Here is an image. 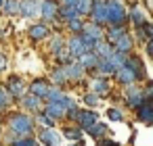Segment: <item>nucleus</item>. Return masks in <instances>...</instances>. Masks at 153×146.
<instances>
[{
	"instance_id": "nucleus-7",
	"label": "nucleus",
	"mask_w": 153,
	"mask_h": 146,
	"mask_svg": "<svg viewBox=\"0 0 153 146\" xmlns=\"http://www.w3.org/2000/svg\"><path fill=\"white\" fill-rule=\"evenodd\" d=\"M65 104L61 102V100H51L48 104H46V109H44V113L48 115V117H53V119H57V117H63L65 115Z\"/></svg>"
},
{
	"instance_id": "nucleus-31",
	"label": "nucleus",
	"mask_w": 153,
	"mask_h": 146,
	"mask_svg": "<svg viewBox=\"0 0 153 146\" xmlns=\"http://www.w3.org/2000/svg\"><path fill=\"white\" fill-rule=\"evenodd\" d=\"M130 15H132V21H134V23H136V27H138V25H140V23H145V15H143V11H140V9H138V7H134V9H132V13H130Z\"/></svg>"
},
{
	"instance_id": "nucleus-29",
	"label": "nucleus",
	"mask_w": 153,
	"mask_h": 146,
	"mask_svg": "<svg viewBox=\"0 0 153 146\" xmlns=\"http://www.w3.org/2000/svg\"><path fill=\"white\" fill-rule=\"evenodd\" d=\"M51 77H53V81H55V84H59V86H61V84H65V79H67V75H65V69H63V67H61V69H55Z\"/></svg>"
},
{
	"instance_id": "nucleus-22",
	"label": "nucleus",
	"mask_w": 153,
	"mask_h": 146,
	"mask_svg": "<svg viewBox=\"0 0 153 146\" xmlns=\"http://www.w3.org/2000/svg\"><path fill=\"white\" fill-rule=\"evenodd\" d=\"M92 88H94V94L97 96H105V94H109V84L105 81V79H94V84H92Z\"/></svg>"
},
{
	"instance_id": "nucleus-12",
	"label": "nucleus",
	"mask_w": 153,
	"mask_h": 146,
	"mask_svg": "<svg viewBox=\"0 0 153 146\" xmlns=\"http://www.w3.org/2000/svg\"><path fill=\"white\" fill-rule=\"evenodd\" d=\"M97 61H99V56L94 54V50H86V52L80 54V65H82L84 69H94Z\"/></svg>"
},
{
	"instance_id": "nucleus-19",
	"label": "nucleus",
	"mask_w": 153,
	"mask_h": 146,
	"mask_svg": "<svg viewBox=\"0 0 153 146\" xmlns=\"http://www.w3.org/2000/svg\"><path fill=\"white\" fill-rule=\"evenodd\" d=\"M46 92H48V84H46V81L38 79V81H34V84H32V94H34V96L44 98V96H46Z\"/></svg>"
},
{
	"instance_id": "nucleus-21",
	"label": "nucleus",
	"mask_w": 153,
	"mask_h": 146,
	"mask_svg": "<svg viewBox=\"0 0 153 146\" xmlns=\"http://www.w3.org/2000/svg\"><path fill=\"white\" fill-rule=\"evenodd\" d=\"M107 61H109V63H111V65L117 69V67H122V65H124L126 54H124V52H117V50H111V54L107 56Z\"/></svg>"
},
{
	"instance_id": "nucleus-3",
	"label": "nucleus",
	"mask_w": 153,
	"mask_h": 146,
	"mask_svg": "<svg viewBox=\"0 0 153 146\" xmlns=\"http://www.w3.org/2000/svg\"><path fill=\"white\" fill-rule=\"evenodd\" d=\"M90 13H92V19L94 23H107V2L103 0H94V4L90 7Z\"/></svg>"
},
{
	"instance_id": "nucleus-5",
	"label": "nucleus",
	"mask_w": 153,
	"mask_h": 146,
	"mask_svg": "<svg viewBox=\"0 0 153 146\" xmlns=\"http://www.w3.org/2000/svg\"><path fill=\"white\" fill-rule=\"evenodd\" d=\"M40 142L46 144V146H61V134L55 131L53 127H48L40 134Z\"/></svg>"
},
{
	"instance_id": "nucleus-43",
	"label": "nucleus",
	"mask_w": 153,
	"mask_h": 146,
	"mask_svg": "<svg viewBox=\"0 0 153 146\" xmlns=\"http://www.w3.org/2000/svg\"><path fill=\"white\" fill-rule=\"evenodd\" d=\"M71 146H84V144H82V142H76V144H71Z\"/></svg>"
},
{
	"instance_id": "nucleus-27",
	"label": "nucleus",
	"mask_w": 153,
	"mask_h": 146,
	"mask_svg": "<svg viewBox=\"0 0 153 146\" xmlns=\"http://www.w3.org/2000/svg\"><path fill=\"white\" fill-rule=\"evenodd\" d=\"M65 21H69V19H74V17H78V11H76V7H63V9H59L57 11Z\"/></svg>"
},
{
	"instance_id": "nucleus-6",
	"label": "nucleus",
	"mask_w": 153,
	"mask_h": 146,
	"mask_svg": "<svg viewBox=\"0 0 153 146\" xmlns=\"http://www.w3.org/2000/svg\"><path fill=\"white\" fill-rule=\"evenodd\" d=\"M115 77H117V81H122V84H132V81H136V73L130 69V67H126V65H122V67H117L115 71Z\"/></svg>"
},
{
	"instance_id": "nucleus-37",
	"label": "nucleus",
	"mask_w": 153,
	"mask_h": 146,
	"mask_svg": "<svg viewBox=\"0 0 153 146\" xmlns=\"http://www.w3.org/2000/svg\"><path fill=\"white\" fill-rule=\"evenodd\" d=\"M80 136H82V131L80 129H65V138H69V140H80Z\"/></svg>"
},
{
	"instance_id": "nucleus-26",
	"label": "nucleus",
	"mask_w": 153,
	"mask_h": 146,
	"mask_svg": "<svg viewBox=\"0 0 153 146\" xmlns=\"http://www.w3.org/2000/svg\"><path fill=\"white\" fill-rule=\"evenodd\" d=\"M2 7H4L7 15H17L19 13V0H4Z\"/></svg>"
},
{
	"instance_id": "nucleus-36",
	"label": "nucleus",
	"mask_w": 153,
	"mask_h": 146,
	"mask_svg": "<svg viewBox=\"0 0 153 146\" xmlns=\"http://www.w3.org/2000/svg\"><path fill=\"white\" fill-rule=\"evenodd\" d=\"M69 29H71V32H82V21H80L78 17L69 19Z\"/></svg>"
},
{
	"instance_id": "nucleus-13",
	"label": "nucleus",
	"mask_w": 153,
	"mask_h": 146,
	"mask_svg": "<svg viewBox=\"0 0 153 146\" xmlns=\"http://www.w3.org/2000/svg\"><path fill=\"white\" fill-rule=\"evenodd\" d=\"M63 69H65L67 79H80V77L84 75V67H82L80 63H69V65H65Z\"/></svg>"
},
{
	"instance_id": "nucleus-35",
	"label": "nucleus",
	"mask_w": 153,
	"mask_h": 146,
	"mask_svg": "<svg viewBox=\"0 0 153 146\" xmlns=\"http://www.w3.org/2000/svg\"><path fill=\"white\" fill-rule=\"evenodd\" d=\"M107 117H109L111 121H122V119H124V115H122L117 109H109V111H107Z\"/></svg>"
},
{
	"instance_id": "nucleus-4",
	"label": "nucleus",
	"mask_w": 153,
	"mask_h": 146,
	"mask_svg": "<svg viewBox=\"0 0 153 146\" xmlns=\"http://www.w3.org/2000/svg\"><path fill=\"white\" fill-rule=\"evenodd\" d=\"M19 13L23 17H36L40 13V2L38 0H19Z\"/></svg>"
},
{
	"instance_id": "nucleus-40",
	"label": "nucleus",
	"mask_w": 153,
	"mask_h": 146,
	"mask_svg": "<svg viewBox=\"0 0 153 146\" xmlns=\"http://www.w3.org/2000/svg\"><path fill=\"white\" fill-rule=\"evenodd\" d=\"M4 69H7V56L0 54V71H4Z\"/></svg>"
},
{
	"instance_id": "nucleus-42",
	"label": "nucleus",
	"mask_w": 153,
	"mask_h": 146,
	"mask_svg": "<svg viewBox=\"0 0 153 146\" xmlns=\"http://www.w3.org/2000/svg\"><path fill=\"white\" fill-rule=\"evenodd\" d=\"M101 146H117V144H115V142H111V140H103V142H101Z\"/></svg>"
},
{
	"instance_id": "nucleus-17",
	"label": "nucleus",
	"mask_w": 153,
	"mask_h": 146,
	"mask_svg": "<svg viewBox=\"0 0 153 146\" xmlns=\"http://www.w3.org/2000/svg\"><path fill=\"white\" fill-rule=\"evenodd\" d=\"M30 36H32L34 40H42V38H46V36H48V27H46V25H42V23H36V25H32V27H30Z\"/></svg>"
},
{
	"instance_id": "nucleus-30",
	"label": "nucleus",
	"mask_w": 153,
	"mask_h": 146,
	"mask_svg": "<svg viewBox=\"0 0 153 146\" xmlns=\"http://www.w3.org/2000/svg\"><path fill=\"white\" fill-rule=\"evenodd\" d=\"M9 102H11V94H9L2 86H0V111L7 109V106H9Z\"/></svg>"
},
{
	"instance_id": "nucleus-18",
	"label": "nucleus",
	"mask_w": 153,
	"mask_h": 146,
	"mask_svg": "<svg viewBox=\"0 0 153 146\" xmlns=\"http://www.w3.org/2000/svg\"><path fill=\"white\" fill-rule=\"evenodd\" d=\"M82 32H84V34H88V36H90V38H94V40H101V38H103V29L99 27V23L82 25Z\"/></svg>"
},
{
	"instance_id": "nucleus-23",
	"label": "nucleus",
	"mask_w": 153,
	"mask_h": 146,
	"mask_svg": "<svg viewBox=\"0 0 153 146\" xmlns=\"http://www.w3.org/2000/svg\"><path fill=\"white\" fill-rule=\"evenodd\" d=\"M94 67H97L101 73H105V75H109V73H113V71H115V67H113V65H111L107 59H99Z\"/></svg>"
},
{
	"instance_id": "nucleus-1",
	"label": "nucleus",
	"mask_w": 153,
	"mask_h": 146,
	"mask_svg": "<svg viewBox=\"0 0 153 146\" xmlns=\"http://www.w3.org/2000/svg\"><path fill=\"white\" fill-rule=\"evenodd\" d=\"M32 127H34V123H32V119L27 115H15L11 119V131L17 134L19 138L21 136H30L32 134Z\"/></svg>"
},
{
	"instance_id": "nucleus-8",
	"label": "nucleus",
	"mask_w": 153,
	"mask_h": 146,
	"mask_svg": "<svg viewBox=\"0 0 153 146\" xmlns=\"http://www.w3.org/2000/svg\"><path fill=\"white\" fill-rule=\"evenodd\" d=\"M76 119H78V123H80V127H90L94 121H97V113L94 111H78V115H76Z\"/></svg>"
},
{
	"instance_id": "nucleus-15",
	"label": "nucleus",
	"mask_w": 153,
	"mask_h": 146,
	"mask_svg": "<svg viewBox=\"0 0 153 146\" xmlns=\"http://www.w3.org/2000/svg\"><path fill=\"white\" fill-rule=\"evenodd\" d=\"M9 92H11L13 96H23V92H25L23 81H21L19 77H11V79H9Z\"/></svg>"
},
{
	"instance_id": "nucleus-33",
	"label": "nucleus",
	"mask_w": 153,
	"mask_h": 146,
	"mask_svg": "<svg viewBox=\"0 0 153 146\" xmlns=\"http://www.w3.org/2000/svg\"><path fill=\"white\" fill-rule=\"evenodd\" d=\"M61 96H63V92H61L59 88H53V90L48 88V92H46L44 98H48V102H51V100H61Z\"/></svg>"
},
{
	"instance_id": "nucleus-14",
	"label": "nucleus",
	"mask_w": 153,
	"mask_h": 146,
	"mask_svg": "<svg viewBox=\"0 0 153 146\" xmlns=\"http://www.w3.org/2000/svg\"><path fill=\"white\" fill-rule=\"evenodd\" d=\"M113 44H115V50H117V52H124V54H126V52H130V48H132V38H130L128 34H122Z\"/></svg>"
},
{
	"instance_id": "nucleus-9",
	"label": "nucleus",
	"mask_w": 153,
	"mask_h": 146,
	"mask_svg": "<svg viewBox=\"0 0 153 146\" xmlns=\"http://www.w3.org/2000/svg\"><path fill=\"white\" fill-rule=\"evenodd\" d=\"M67 50L71 52V56H80L82 52H86L82 38H80V36H74V38H69V42H67Z\"/></svg>"
},
{
	"instance_id": "nucleus-34",
	"label": "nucleus",
	"mask_w": 153,
	"mask_h": 146,
	"mask_svg": "<svg viewBox=\"0 0 153 146\" xmlns=\"http://www.w3.org/2000/svg\"><path fill=\"white\" fill-rule=\"evenodd\" d=\"M13 146H40V144H36V140H30V138H23V136H21Z\"/></svg>"
},
{
	"instance_id": "nucleus-20",
	"label": "nucleus",
	"mask_w": 153,
	"mask_h": 146,
	"mask_svg": "<svg viewBox=\"0 0 153 146\" xmlns=\"http://www.w3.org/2000/svg\"><path fill=\"white\" fill-rule=\"evenodd\" d=\"M143 100H145V92H143V90H130V92H128V104H130V106L136 109Z\"/></svg>"
},
{
	"instance_id": "nucleus-41",
	"label": "nucleus",
	"mask_w": 153,
	"mask_h": 146,
	"mask_svg": "<svg viewBox=\"0 0 153 146\" xmlns=\"http://www.w3.org/2000/svg\"><path fill=\"white\" fill-rule=\"evenodd\" d=\"M63 7H76V0H61Z\"/></svg>"
},
{
	"instance_id": "nucleus-32",
	"label": "nucleus",
	"mask_w": 153,
	"mask_h": 146,
	"mask_svg": "<svg viewBox=\"0 0 153 146\" xmlns=\"http://www.w3.org/2000/svg\"><path fill=\"white\" fill-rule=\"evenodd\" d=\"M122 34H126V29H124L122 25H120V27L115 25V27H111V29H109V34H107V38H109L111 42H115V40H117V38H120Z\"/></svg>"
},
{
	"instance_id": "nucleus-39",
	"label": "nucleus",
	"mask_w": 153,
	"mask_h": 146,
	"mask_svg": "<svg viewBox=\"0 0 153 146\" xmlns=\"http://www.w3.org/2000/svg\"><path fill=\"white\" fill-rule=\"evenodd\" d=\"M84 102L86 104H97L99 102V96L97 94H88V96H84Z\"/></svg>"
},
{
	"instance_id": "nucleus-11",
	"label": "nucleus",
	"mask_w": 153,
	"mask_h": 146,
	"mask_svg": "<svg viewBox=\"0 0 153 146\" xmlns=\"http://www.w3.org/2000/svg\"><path fill=\"white\" fill-rule=\"evenodd\" d=\"M57 11H59V7L53 2V0H42V2H40V13H42L44 19L51 21V19L57 15Z\"/></svg>"
},
{
	"instance_id": "nucleus-16",
	"label": "nucleus",
	"mask_w": 153,
	"mask_h": 146,
	"mask_svg": "<svg viewBox=\"0 0 153 146\" xmlns=\"http://www.w3.org/2000/svg\"><path fill=\"white\" fill-rule=\"evenodd\" d=\"M124 65L130 67V69L136 73V79H138L140 75H147V73H145V67H143V63H140V59H126Z\"/></svg>"
},
{
	"instance_id": "nucleus-2",
	"label": "nucleus",
	"mask_w": 153,
	"mask_h": 146,
	"mask_svg": "<svg viewBox=\"0 0 153 146\" xmlns=\"http://www.w3.org/2000/svg\"><path fill=\"white\" fill-rule=\"evenodd\" d=\"M126 19V9L120 0H111L107 2V21L113 23V25H120L122 21Z\"/></svg>"
},
{
	"instance_id": "nucleus-38",
	"label": "nucleus",
	"mask_w": 153,
	"mask_h": 146,
	"mask_svg": "<svg viewBox=\"0 0 153 146\" xmlns=\"http://www.w3.org/2000/svg\"><path fill=\"white\" fill-rule=\"evenodd\" d=\"M63 48V40L59 38V36H55V40H53V52H57V50H61Z\"/></svg>"
},
{
	"instance_id": "nucleus-25",
	"label": "nucleus",
	"mask_w": 153,
	"mask_h": 146,
	"mask_svg": "<svg viewBox=\"0 0 153 146\" xmlns=\"http://www.w3.org/2000/svg\"><path fill=\"white\" fill-rule=\"evenodd\" d=\"M86 131H88L90 136L99 138V136H103V134L107 131V125H105V123H97V121H94V123H92L90 127H86Z\"/></svg>"
},
{
	"instance_id": "nucleus-44",
	"label": "nucleus",
	"mask_w": 153,
	"mask_h": 146,
	"mask_svg": "<svg viewBox=\"0 0 153 146\" xmlns=\"http://www.w3.org/2000/svg\"><path fill=\"white\" fill-rule=\"evenodd\" d=\"M2 2H4V0H0V9H2Z\"/></svg>"
},
{
	"instance_id": "nucleus-10",
	"label": "nucleus",
	"mask_w": 153,
	"mask_h": 146,
	"mask_svg": "<svg viewBox=\"0 0 153 146\" xmlns=\"http://www.w3.org/2000/svg\"><path fill=\"white\" fill-rule=\"evenodd\" d=\"M136 111H138V119H140V121L149 123V121L153 119V111H151V102H149V98H145V100L136 106Z\"/></svg>"
},
{
	"instance_id": "nucleus-28",
	"label": "nucleus",
	"mask_w": 153,
	"mask_h": 146,
	"mask_svg": "<svg viewBox=\"0 0 153 146\" xmlns=\"http://www.w3.org/2000/svg\"><path fill=\"white\" fill-rule=\"evenodd\" d=\"M90 7H92V0H76V11H78V15L90 13Z\"/></svg>"
},
{
	"instance_id": "nucleus-24",
	"label": "nucleus",
	"mask_w": 153,
	"mask_h": 146,
	"mask_svg": "<svg viewBox=\"0 0 153 146\" xmlns=\"http://www.w3.org/2000/svg\"><path fill=\"white\" fill-rule=\"evenodd\" d=\"M23 104H25V109H30V111H38V109H40V98L34 96V94L23 96Z\"/></svg>"
}]
</instances>
